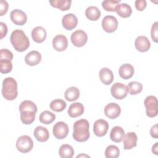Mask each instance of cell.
I'll return each mask as SVG.
<instances>
[{
	"label": "cell",
	"instance_id": "obj_23",
	"mask_svg": "<svg viewBox=\"0 0 158 158\" xmlns=\"http://www.w3.org/2000/svg\"><path fill=\"white\" fill-rule=\"evenodd\" d=\"M124 136V130L118 126L114 127L110 133V138L115 143H120L123 140Z\"/></svg>",
	"mask_w": 158,
	"mask_h": 158
},
{
	"label": "cell",
	"instance_id": "obj_20",
	"mask_svg": "<svg viewBox=\"0 0 158 158\" xmlns=\"http://www.w3.org/2000/svg\"><path fill=\"white\" fill-rule=\"evenodd\" d=\"M34 136L40 142H45L49 138V133L48 129L42 126H38L33 132Z\"/></svg>",
	"mask_w": 158,
	"mask_h": 158
},
{
	"label": "cell",
	"instance_id": "obj_26",
	"mask_svg": "<svg viewBox=\"0 0 158 158\" xmlns=\"http://www.w3.org/2000/svg\"><path fill=\"white\" fill-rule=\"evenodd\" d=\"M86 17L91 21H96L101 17V12L96 6H89L85 10Z\"/></svg>",
	"mask_w": 158,
	"mask_h": 158
},
{
	"label": "cell",
	"instance_id": "obj_32",
	"mask_svg": "<svg viewBox=\"0 0 158 158\" xmlns=\"http://www.w3.org/2000/svg\"><path fill=\"white\" fill-rule=\"evenodd\" d=\"M37 106L36 104L29 100H25L21 102V104L19 106V111L22 112V111H33L35 113L37 112Z\"/></svg>",
	"mask_w": 158,
	"mask_h": 158
},
{
	"label": "cell",
	"instance_id": "obj_6",
	"mask_svg": "<svg viewBox=\"0 0 158 158\" xmlns=\"http://www.w3.org/2000/svg\"><path fill=\"white\" fill-rule=\"evenodd\" d=\"M127 86L122 83H115L111 86L110 93L112 96L116 99H123L128 94Z\"/></svg>",
	"mask_w": 158,
	"mask_h": 158
},
{
	"label": "cell",
	"instance_id": "obj_12",
	"mask_svg": "<svg viewBox=\"0 0 158 158\" xmlns=\"http://www.w3.org/2000/svg\"><path fill=\"white\" fill-rule=\"evenodd\" d=\"M10 17L12 22L17 25H23L27 20L26 14L20 9H14L11 11Z\"/></svg>",
	"mask_w": 158,
	"mask_h": 158
},
{
	"label": "cell",
	"instance_id": "obj_43",
	"mask_svg": "<svg viewBox=\"0 0 158 158\" xmlns=\"http://www.w3.org/2000/svg\"><path fill=\"white\" fill-rule=\"evenodd\" d=\"M152 152L156 154L157 155L158 154V143L156 142L152 147Z\"/></svg>",
	"mask_w": 158,
	"mask_h": 158
},
{
	"label": "cell",
	"instance_id": "obj_44",
	"mask_svg": "<svg viewBox=\"0 0 158 158\" xmlns=\"http://www.w3.org/2000/svg\"><path fill=\"white\" fill-rule=\"evenodd\" d=\"M81 156H86V157H89V156H87V155H83V154L78 155V156H77V157H81Z\"/></svg>",
	"mask_w": 158,
	"mask_h": 158
},
{
	"label": "cell",
	"instance_id": "obj_25",
	"mask_svg": "<svg viewBox=\"0 0 158 158\" xmlns=\"http://www.w3.org/2000/svg\"><path fill=\"white\" fill-rule=\"evenodd\" d=\"M49 2L53 7L59 9L61 11H65L70 8L72 1L70 0H53L49 1Z\"/></svg>",
	"mask_w": 158,
	"mask_h": 158
},
{
	"label": "cell",
	"instance_id": "obj_1",
	"mask_svg": "<svg viewBox=\"0 0 158 158\" xmlns=\"http://www.w3.org/2000/svg\"><path fill=\"white\" fill-rule=\"evenodd\" d=\"M89 122L86 119L77 120L73 124V138L78 142H84L88 139L90 134L89 131Z\"/></svg>",
	"mask_w": 158,
	"mask_h": 158
},
{
	"label": "cell",
	"instance_id": "obj_24",
	"mask_svg": "<svg viewBox=\"0 0 158 158\" xmlns=\"http://www.w3.org/2000/svg\"><path fill=\"white\" fill-rule=\"evenodd\" d=\"M115 12L119 16L123 18H127L131 15L132 9L128 4L126 3H120L117 5L115 7Z\"/></svg>",
	"mask_w": 158,
	"mask_h": 158
},
{
	"label": "cell",
	"instance_id": "obj_7",
	"mask_svg": "<svg viewBox=\"0 0 158 158\" xmlns=\"http://www.w3.org/2000/svg\"><path fill=\"white\" fill-rule=\"evenodd\" d=\"M70 39L75 46L82 47L86 43L88 36L85 31L81 30H77L72 33Z\"/></svg>",
	"mask_w": 158,
	"mask_h": 158
},
{
	"label": "cell",
	"instance_id": "obj_22",
	"mask_svg": "<svg viewBox=\"0 0 158 158\" xmlns=\"http://www.w3.org/2000/svg\"><path fill=\"white\" fill-rule=\"evenodd\" d=\"M118 73L121 78L128 80L133 77L134 74V68L133 65L130 64H124L120 67Z\"/></svg>",
	"mask_w": 158,
	"mask_h": 158
},
{
	"label": "cell",
	"instance_id": "obj_33",
	"mask_svg": "<svg viewBox=\"0 0 158 158\" xmlns=\"http://www.w3.org/2000/svg\"><path fill=\"white\" fill-rule=\"evenodd\" d=\"M128 92L131 95H136L141 92L143 89L142 84L138 81H131L127 85Z\"/></svg>",
	"mask_w": 158,
	"mask_h": 158
},
{
	"label": "cell",
	"instance_id": "obj_37",
	"mask_svg": "<svg viewBox=\"0 0 158 158\" xmlns=\"http://www.w3.org/2000/svg\"><path fill=\"white\" fill-rule=\"evenodd\" d=\"M13 59V54L11 51L7 49H1L0 51V59L10 60Z\"/></svg>",
	"mask_w": 158,
	"mask_h": 158
},
{
	"label": "cell",
	"instance_id": "obj_3",
	"mask_svg": "<svg viewBox=\"0 0 158 158\" xmlns=\"http://www.w3.org/2000/svg\"><path fill=\"white\" fill-rule=\"evenodd\" d=\"M2 96L8 101L14 100L17 95V83L16 80L12 77H7L2 81Z\"/></svg>",
	"mask_w": 158,
	"mask_h": 158
},
{
	"label": "cell",
	"instance_id": "obj_31",
	"mask_svg": "<svg viewBox=\"0 0 158 158\" xmlns=\"http://www.w3.org/2000/svg\"><path fill=\"white\" fill-rule=\"evenodd\" d=\"M49 106L51 110H52L53 111L59 112L63 111L65 109L67 106V104L62 99H56L52 100Z\"/></svg>",
	"mask_w": 158,
	"mask_h": 158
},
{
	"label": "cell",
	"instance_id": "obj_13",
	"mask_svg": "<svg viewBox=\"0 0 158 158\" xmlns=\"http://www.w3.org/2000/svg\"><path fill=\"white\" fill-rule=\"evenodd\" d=\"M52 44L55 50L59 52L64 51L68 46L67 38L63 35H57L53 38Z\"/></svg>",
	"mask_w": 158,
	"mask_h": 158
},
{
	"label": "cell",
	"instance_id": "obj_11",
	"mask_svg": "<svg viewBox=\"0 0 158 158\" xmlns=\"http://www.w3.org/2000/svg\"><path fill=\"white\" fill-rule=\"evenodd\" d=\"M121 112V109L118 104L111 102L107 104L104 107V114L106 117L110 119L117 118Z\"/></svg>",
	"mask_w": 158,
	"mask_h": 158
},
{
	"label": "cell",
	"instance_id": "obj_36",
	"mask_svg": "<svg viewBox=\"0 0 158 158\" xmlns=\"http://www.w3.org/2000/svg\"><path fill=\"white\" fill-rule=\"evenodd\" d=\"M12 64L10 60L0 59V72L1 73H7L11 72Z\"/></svg>",
	"mask_w": 158,
	"mask_h": 158
},
{
	"label": "cell",
	"instance_id": "obj_10",
	"mask_svg": "<svg viewBox=\"0 0 158 158\" xmlns=\"http://www.w3.org/2000/svg\"><path fill=\"white\" fill-rule=\"evenodd\" d=\"M109 129V123L104 119H99L95 121L93 125L94 133L99 137L104 136L106 135Z\"/></svg>",
	"mask_w": 158,
	"mask_h": 158
},
{
	"label": "cell",
	"instance_id": "obj_15",
	"mask_svg": "<svg viewBox=\"0 0 158 158\" xmlns=\"http://www.w3.org/2000/svg\"><path fill=\"white\" fill-rule=\"evenodd\" d=\"M135 46L138 51L143 52L148 51L150 49L151 43L146 36H139L136 38Z\"/></svg>",
	"mask_w": 158,
	"mask_h": 158
},
{
	"label": "cell",
	"instance_id": "obj_9",
	"mask_svg": "<svg viewBox=\"0 0 158 158\" xmlns=\"http://www.w3.org/2000/svg\"><path fill=\"white\" fill-rule=\"evenodd\" d=\"M102 27L103 30L107 33L115 31L118 27V21L117 19L112 15H106L102 20Z\"/></svg>",
	"mask_w": 158,
	"mask_h": 158
},
{
	"label": "cell",
	"instance_id": "obj_27",
	"mask_svg": "<svg viewBox=\"0 0 158 158\" xmlns=\"http://www.w3.org/2000/svg\"><path fill=\"white\" fill-rule=\"evenodd\" d=\"M65 98L68 101H74L77 100L80 96L79 89L75 86H72L67 89L64 93Z\"/></svg>",
	"mask_w": 158,
	"mask_h": 158
},
{
	"label": "cell",
	"instance_id": "obj_5",
	"mask_svg": "<svg viewBox=\"0 0 158 158\" xmlns=\"http://www.w3.org/2000/svg\"><path fill=\"white\" fill-rule=\"evenodd\" d=\"M33 147V141L28 135L20 136L16 142V148L17 150L22 153H27L30 152Z\"/></svg>",
	"mask_w": 158,
	"mask_h": 158
},
{
	"label": "cell",
	"instance_id": "obj_30",
	"mask_svg": "<svg viewBox=\"0 0 158 158\" xmlns=\"http://www.w3.org/2000/svg\"><path fill=\"white\" fill-rule=\"evenodd\" d=\"M35 112L33 111L20 112V120L23 124L30 125L32 123L35 119Z\"/></svg>",
	"mask_w": 158,
	"mask_h": 158
},
{
	"label": "cell",
	"instance_id": "obj_29",
	"mask_svg": "<svg viewBox=\"0 0 158 158\" xmlns=\"http://www.w3.org/2000/svg\"><path fill=\"white\" fill-rule=\"evenodd\" d=\"M55 119V114L48 110H44L42 112L39 117V120L40 122L46 125L51 123Z\"/></svg>",
	"mask_w": 158,
	"mask_h": 158
},
{
	"label": "cell",
	"instance_id": "obj_18",
	"mask_svg": "<svg viewBox=\"0 0 158 158\" xmlns=\"http://www.w3.org/2000/svg\"><path fill=\"white\" fill-rule=\"evenodd\" d=\"M41 60V55L37 51L29 52L25 57V62L30 66H35L38 64Z\"/></svg>",
	"mask_w": 158,
	"mask_h": 158
},
{
	"label": "cell",
	"instance_id": "obj_8",
	"mask_svg": "<svg viewBox=\"0 0 158 158\" xmlns=\"http://www.w3.org/2000/svg\"><path fill=\"white\" fill-rule=\"evenodd\" d=\"M52 133L54 136L58 139L65 138L69 133V127L66 123L58 122L53 127Z\"/></svg>",
	"mask_w": 158,
	"mask_h": 158
},
{
	"label": "cell",
	"instance_id": "obj_41",
	"mask_svg": "<svg viewBox=\"0 0 158 158\" xmlns=\"http://www.w3.org/2000/svg\"><path fill=\"white\" fill-rule=\"evenodd\" d=\"M150 135L151 136L155 139H157L158 138V131H157V124H155L153 125L150 129Z\"/></svg>",
	"mask_w": 158,
	"mask_h": 158
},
{
	"label": "cell",
	"instance_id": "obj_28",
	"mask_svg": "<svg viewBox=\"0 0 158 158\" xmlns=\"http://www.w3.org/2000/svg\"><path fill=\"white\" fill-rule=\"evenodd\" d=\"M73 154L74 149L69 144H62L59 149V155L62 158H72Z\"/></svg>",
	"mask_w": 158,
	"mask_h": 158
},
{
	"label": "cell",
	"instance_id": "obj_14",
	"mask_svg": "<svg viewBox=\"0 0 158 158\" xmlns=\"http://www.w3.org/2000/svg\"><path fill=\"white\" fill-rule=\"evenodd\" d=\"M78 23V19L73 14H67L62 19V24L64 28L68 30L74 29Z\"/></svg>",
	"mask_w": 158,
	"mask_h": 158
},
{
	"label": "cell",
	"instance_id": "obj_4",
	"mask_svg": "<svg viewBox=\"0 0 158 158\" xmlns=\"http://www.w3.org/2000/svg\"><path fill=\"white\" fill-rule=\"evenodd\" d=\"M146 107V112L149 117H154L158 114V106L156 97L154 96H148L144 101Z\"/></svg>",
	"mask_w": 158,
	"mask_h": 158
},
{
	"label": "cell",
	"instance_id": "obj_17",
	"mask_svg": "<svg viewBox=\"0 0 158 158\" xmlns=\"http://www.w3.org/2000/svg\"><path fill=\"white\" fill-rule=\"evenodd\" d=\"M46 31L42 27H36L31 31L32 39L36 43H41L43 42L46 40Z\"/></svg>",
	"mask_w": 158,
	"mask_h": 158
},
{
	"label": "cell",
	"instance_id": "obj_38",
	"mask_svg": "<svg viewBox=\"0 0 158 158\" xmlns=\"http://www.w3.org/2000/svg\"><path fill=\"white\" fill-rule=\"evenodd\" d=\"M151 38L152 40L157 43L158 41V23L157 22H154L151 27Z\"/></svg>",
	"mask_w": 158,
	"mask_h": 158
},
{
	"label": "cell",
	"instance_id": "obj_40",
	"mask_svg": "<svg viewBox=\"0 0 158 158\" xmlns=\"http://www.w3.org/2000/svg\"><path fill=\"white\" fill-rule=\"evenodd\" d=\"M0 6H1V12H0V15H3L4 14H5L8 10V3L7 1H3L1 0V3H0Z\"/></svg>",
	"mask_w": 158,
	"mask_h": 158
},
{
	"label": "cell",
	"instance_id": "obj_39",
	"mask_svg": "<svg viewBox=\"0 0 158 158\" xmlns=\"http://www.w3.org/2000/svg\"><path fill=\"white\" fill-rule=\"evenodd\" d=\"M136 9L139 11L143 10L147 6V2L145 0H136L135 2Z\"/></svg>",
	"mask_w": 158,
	"mask_h": 158
},
{
	"label": "cell",
	"instance_id": "obj_42",
	"mask_svg": "<svg viewBox=\"0 0 158 158\" xmlns=\"http://www.w3.org/2000/svg\"><path fill=\"white\" fill-rule=\"evenodd\" d=\"M1 39L6 36L7 33V25L4 22H1Z\"/></svg>",
	"mask_w": 158,
	"mask_h": 158
},
{
	"label": "cell",
	"instance_id": "obj_16",
	"mask_svg": "<svg viewBox=\"0 0 158 158\" xmlns=\"http://www.w3.org/2000/svg\"><path fill=\"white\" fill-rule=\"evenodd\" d=\"M137 135L135 132H128L123 137V149H131L136 146Z\"/></svg>",
	"mask_w": 158,
	"mask_h": 158
},
{
	"label": "cell",
	"instance_id": "obj_34",
	"mask_svg": "<svg viewBox=\"0 0 158 158\" xmlns=\"http://www.w3.org/2000/svg\"><path fill=\"white\" fill-rule=\"evenodd\" d=\"M104 154L107 158H117L120 156V150L115 145H109L106 148Z\"/></svg>",
	"mask_w": 158,
	"mask_h": 158
},
{
	"label": "cell",
	"instance_id": "obj_35",
	"mask_svg": "<svg viewBox=\"0 0 158 158\" xmlns=\"http://www.w3.org/2000/svg\"><path fill=\"white\" fill-rule=\"evenodd\" d=\"M120 2L118 1H114V0H106L102 2V6L103 9L106 11L109 12H114L115 11V7Z\"/></svg>",
	"mask_w": 158,
	"mask_h": 158
},
{
	"label": "cell",
	"instance_id": "obj_19",
	"mask_svg": "<svg viewBox=\"0 0 158 158\" xmlns=\"http://www.w3.org/2000/svg\"><path fill=\"white\" fill-rule=\"evenodd\" d=\"M84 106L80 102L71 104L68 109V114L72 118H76L81 115L84 112Z\"/></svg>",
	"mask_w": 158,
	"mask_h": 158
},
{
	"label": "cell",
	"instance_id": "obj_21",
	"mask_svg": "<svg viewBox=\"0 0 158 158\" xmlns=\"http://www.w3.org/2000/svg\"><path fill=\"white\" fill-rule=\"evenodd\" d=\"M99 78L102 83L106 85H110L114 80V74L109 69L104 67L99 71Z\"/></svg>",
	"mask_w": 158,
	"mask_h": 158
},
{
	"label": "cell",
	"instance_id": "obj_2",
	"mask_svg": "<svg viewBox=\"0 0 158 158\" xmlns=\"http://www.w3.org/2000/svg\"><path fill=\"white\" fill-rule=\"evenodd\" d=\"M10 40L13 47L17 51L23 52L30 46L29 39L22 30L17 29L13 31L10 35Z\"/></svg>",
	"mask_w": 158,
	"mask_h": 158
}]
</instances>
